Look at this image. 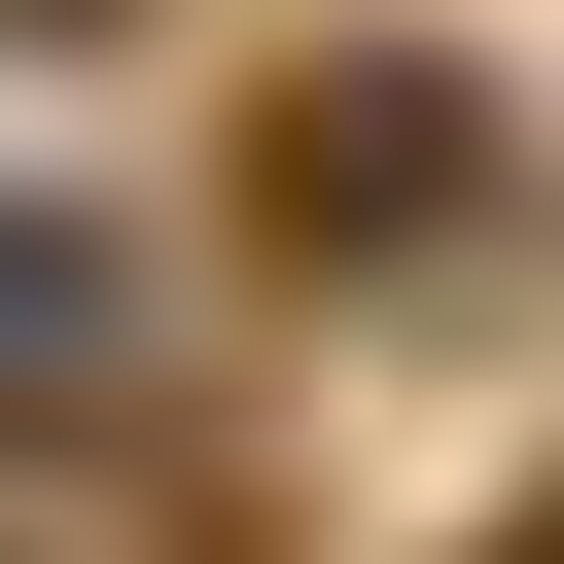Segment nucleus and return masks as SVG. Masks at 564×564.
Listing matches in <instances>:
<instances>
[{"instance_id": "f03ea898", "label": "nucleus", "mask_w": 564, "mask_h": 564, "mask_svg": "<svg viewBox=\"0 0 564 564\" xmlns=\"http://www.w3.org/2000/svg\"><path fill=\"white\" fill-rule=\"evenodd\" d=\"M141 388V317H106V247L70 212H0V423H106Z\"/></svg>"}, {"instance_id": "f257e3e1", "label": "nucleus", "mask_w": 564, "mask_h": 564, "mask_svg": "<svg viewBox=\"0 0 564 564\" xmlns=\"http://www.w3.org/2000/svg\"><path fill=\"white\" fill-rule=\"evenodd\" d=\"M494 212H529V141H494L458 35H317V70L247 106V247H282V282H458Z\"/></svg>"}, {"instance_id": "20e7f679", "label": "nucleus", "mask_w": 564, "mask_h": 564, "mask_svg": "<svg viewBox=\"0 0 564 564\" xmlns=\"http://www.w3.org/2000/svg\"><path fill=\"white\" fill-rule=\"evenodd\" d=\"M494 564H564V494H529V529H494Z\"/></svg>"}, {"instance_id": "7ed1b4c3", "label": "nucleus", "mask_w": 564, "mask_h": 564, "mask_svg": "<svg viewBox=\"0 0 564 564\" xmlns=\"http://www.w3.org/2000/svg\"><path fill=\"white\" fill-rule=\"evenodd\" d=\"M0 35H141V0H0Z\"/></svg>"}]
</instances>
